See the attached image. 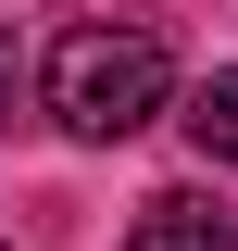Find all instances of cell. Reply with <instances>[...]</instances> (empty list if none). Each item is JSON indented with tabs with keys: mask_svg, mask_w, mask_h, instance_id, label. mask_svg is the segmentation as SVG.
Instances as JSON below:
<instances>
[{
	"mask_svg": "<svg viewBox=\"0 0 238 251\" xmlns=\"http://www.w3.org/2000/svg\"><path fill=\"white\" fill-rule=\"evenodd\" d=\"M125 251H238V214H226V201H201V188H163V201L138 214V239H125Z\"/></svg>",
	"mask_w": 238,
	"mask_h": 251,
	"instance_id": "cell-2",
	"label": "cell"
},
{
	"mask_svg": "<svg viewBox=\"0 0 238 251\" xmlns=\"http://www.w3.org/2000/svg\"><path fill=\"white\" fill-rule=\"evenodd\" d=\"M0 126H13V25H0Z\"/></svg>",
	"mask_w": 238,
	"mask_h": 251,
	"instance_id": "cell-4",
	"label": "cell"
},
{
	"mask_svg": "<svg viewBox=\"0 0 238 251\" xmlns=\"http://www.w3.org/2000/svg\"><path fill=\"white\" fill-rule=\"evenodd\" d=\"M176 126H188V138H201V163H238V75H201Z\"/></svg>",
	"mask_w": 238,
	"mask_h": 251,
	"instance_id": "cell-3",
	"label": "cell"
},
{
	"mask_svg": "<svg viewBox=\"0 0 238 251\" xmlns=\"http://www.w3.org/2000/svg\"><path fill=\"white\" fill-rule=\"evenodd\" d=\"M163 100H176V63H163L150 25H75L50 50V126L88 138V151H100V138H138Z\"/></svg>",
	"mask_w": 238,
	"mask_h": 251,
	"instance_id": "cell-1",
	"label": "cell"
}]
</instances>
